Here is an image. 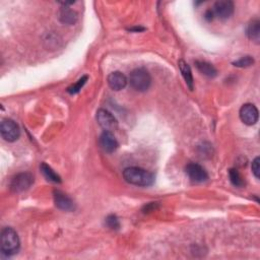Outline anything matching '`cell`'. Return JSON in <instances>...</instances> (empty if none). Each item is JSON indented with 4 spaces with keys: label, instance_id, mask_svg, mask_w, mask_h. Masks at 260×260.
I'll return each instance as SVG.
<instances>
[{
    "label": "cell",
    "instance_id": "6da1fadb",
    "mask_svg": "<svg viewBox=\"0 0 260 260\" xmlns=\"http://www.w3.org/2000/svg\"><path fill=\"white\" fill-rule=\"evenodd\" d=\"M123 178L127 183L141 187L151 186L155 182V176L153 173L139 167L126 168L123 171Z\"/></svg>",
    "mask_w": 260,
    "mask_h": 260
},
{
    "label": "cell",
    "instance_id": "7a4b0ae2",
    "mask_svg": "<svg viewBox=\"0 0 260 260\" xmlns=\"http://www.w3.org/2000/svg\"><path fill=\"white\" fill-rule=\"evenodd\" d=\"M0 249L2 254L6 256H11L17 253L20 242L17 233L13 228H4L0 235Z\"/></svg>",
    "mask_w": 260,
    "mask_h": 260
},
{
    "label": "cell",
    "instance_id": "3957f363",
    "mask_svg": "<svg viewBox=\"0 0 260 260\" xmlns=\"http://www.w3.org/2000/svg\"><path fill=\"white\" fill-rule=\"evenodd\" d=\"M130 86L138 92H145L152 85V76L145 69H137L129 75Z\"/></svg>",
    "mask_w": 260,
    "mask_h": 260
},
{
    "label": "cell",
    "instance_id": "277c9868",
    "mask_svg": "<svg viewBox=\"0 0 260 260\" xmlns=\"http://www.w3.org/2000/svg\"><path fill=\"white\" fill-rule=\"evenodd\" d=\"M0 133L4 140L14 142L20 137V129L17 122L11 119H3L0 124Z\"/></svg>",
    "mask_w": 260,
    "mask_h": 260
},
{
    "label": "cell",
    "instance_id": "5b68a950",
    "mask_svg": "<svg viewBox=\"0 0 260 260\" xmlns=\"http://www.w3.org/2000/svg\"><path fill=\"white\" fill-rule=\"evenodd\" d=\"M33 183L34 176L31 173H19L11 179L9 187L15 193H20V192L30 189Z\"/></svg>",
    "mask_w": 260,
    "mask_h": 260
},
{
    "label": "cell",
    "instance_id": "8992f818",
    "mask_svg": "<svg viewBox=\"0 0 260 260\" xmlns=\"http://www.w3.org/2000/svg\"><path fill=\"white\" fill-rule=\"evenodd\" d=\"M96 119L99 125L103 128L105 131H113L117 129L118 127V121L112 114L106 109H99L96 114Z\"/></svg>",
    "mask_w": 260,
    "mask_h": 260
},
{
    "label": "cell",
    "instance_id": "52a82bcc",
    "mask_svg": "<svg viewBox=\"0 0 260 260\" xmlns=\"http://www.w3.org/2000/svg\"><path fill=\"white\" fill-rule=\"evenodd\" d=\"M234 9L235 5L230 0H220V1L214 3L212 11L214 17L222 20H225L233 16Z\"/></svg>",
    "mask_w": 260,
    "mask_h": 260
},
{
    "label": "cell",
    "instance_id": "ba28073f",
    "mask_svg": "<svg viewBox=\"0 0 260 260\" xmlns=\"http://www.w3.org/2000/svg\"><path fill=\"white\" fill-rule=\"evenodd\" d=\"M185 171L189 179L195 183H202L208 179V172L206 171V169L199 164L196 163L188 164L185 168Z\"/></svg>",
    "mask_w": 260,
    "mask_h": 260
},
{
    "label": "cell",
    "instance_id": "9c48e42d",
    "mask_svg": "<svg viewBox=\"0 0 260 260\" xmlns=\"http://www.w3.org/2000/svg\"><path fill=\"white\" fill-rule=\"evenodd\" d=\"M240 119L246 125H254L258 121V110L253 104H245L240 109Z\"/></svg>",
    "mask_w": 260,
    "mask_h": 260
},
{
    "label": "cell",
    "instance_id": "30bf717a",
    "mask_svg": "<svg viewBox=\"0 0 260 260\" xmlns=\"http://www.w3.org/2000/svg\"><path fill=\"white\" fill-rule=\"evenodd\" d=\"M54 202L55 206L64 211H72L75 209L73 200L60 190L54 191Z\"/></svg>",
    "mask_w": 260,
    "mask_h": 260
},
{
    "label": "cell",
    "instance_id": "8fae6325",
    "mask_svg": "<svg viewBox=\"0 0 260 260\" xmlns=\"http://www.w3.org/2000/svg\"><path fill=\"white\" fill-rule=\"evenodd\" d=\"M101 148L103 149L104 152L106 153H114L119 146V143L117 139H115L114 134H113L111 131H104L101 134L100 139H99Z\"/></svg>",
    "mask_w": 260,
    "mask_h": 260
},
{
    "label": "cell",
    "instance_id": "7c38bea8",
    "mask_svg": "<svg viewBox=\"0 0 260 260\" xmlns=\"http://www.w3.org/2000/svg\"><path fill=\"white\" fill-rule=\"evenodd\" d=\"M107 82L109 87L113 89V90H121L123 88H125V87L127 86V77L126 75L122 73L121 71H114V72H111L108 75L107 78Z\"/></svg>",
    "mask_w": 260,
    "mask_h": 260
},
{
    "label": "cell",
    "instance_id": "4fadbf2b",
    "mask_svg": "<svg viewBox=\"0 0 260 260\" xmlns=\"http://www.w3.org/2000/svg\"><path fill=\"white\" fill-rule=\"evenodd\" d=\"M178 66L181 74H182L184 81L187 85V87L190 88V90H193L194 88V81H193V75H192V71L189 64L184 61L183 59H181L178 61Z\"/></svg>",
    "mask_w": 260,
    "mask_h": 260
},
{
    "label": "cell",
    "instance_id": "5bb4252c",
    "mask_svg": "<svg viewBox=\"0 0 260 260\" xmlns=\"http://www.w3.org/2000/svg\"><path fill=\"white\" fill-rule=\"evenodd\" d=\"M59 19L64 25H74L77 21V14L70 7L63 6L59 13Z\"/></svg>",
    "mask_w": 260,
    "mask_h": 260
},
{
    "label": "cell",
    "instance_id": "9a60e30c",
    "mask_svg": "<svg viewBox=\"0 0 260 260\" xmlns=\"http://www.w3.org/2000/svg\"><path fill=\"white\" fill-rule=\"evenodd\" d=\"M195 66L200 73L206 75L208 77H216L218 75V70L211 63H208L207 61H195Z\"/></svg>",
    "mask_w": 260,
    "mask_h": 260
},
{
    "label": "cell",
    "instance_id": "2e32d148",
    "mask_svg": "<svg viewBox=\"0 0 260 260\" xmlns=\"http://www.w3.org/2000/svg\"><path fill=\"white\" fill-rule=\"evenodd\" d=\"M247 37L256 44L259 43L260 40V21L258 19H253L249 22L247 27Z\"/></svg>",
    "mask_w": 260,
    "mask_h": 260
},
{
    "label": "cell",
    "instance_id": "e0dca14e",
    "mask_svg": "<svg viewBox=\"0 0 260 260\" xmlns=\"http://www.w3.org/2000/svg\"><path fill=\"white\" fill-rule=\"evenodd\" d=\"M40 169H41V172L44 175V177L46 178L48 181H50V182L56 183V184L61 183L60 176L56 173L49 165H47L46 163H42L40 166Z\"/></svg>",
    "mask_w": 260,
    "mask_h": 260
},
{
    "label": "cell",
    "instance_id": "ac0fdd59",
    "mask_svg": "<svg viewBox=\"0 0 260 260\" xmlns=\"http://www.w3.org/2000/svg\"><path fill=\"white\" fill-rule=\"evenodd\" d=\"M229 177H230L231 182L234 186L240 188V187H243L245 185V182H244L241 174L238 172V170H236V169H230Z\"/></svg>",
    "mask_w": 260,
    "mask_h": 260
},
{
    "label": "cell",
    "instance_id": "d6986e66",
    "mask_svg": "<svg viewBox=\"0 0 260 260\" xmlns=\"http://www.w3.org/2000/svg\"><path fill=\"white\" fill-rule=\"evenodd\" d=\"M87 75H85L83 76L82 78H80L74 85H72L71 87H69V88H67V92H69L70 95H75L77 93L81 92V89L84 87V86L87 84Z\"/></svg>",
    "mask_w": 260,
    "mask_h": 260
},
{
    "label": "cell",
    "instance_id": "ffe728a7",
    "mask_svg": "<svg viewBox=\"0 0 260 260\" xmlns=\"http://www.w3.org/2000/svg\"><path fill=\"white\" fill-rule=\"evenodd\" d=\"M105 224L111 230H118L120 228L119 219L115 216V214H110V216H108L105 220Z\"/></svg>",
    "mask_w": 260,
    "mask_h": 260
},
{
    "label": "cell",
    "instance_id": "44dd1931",
    "mask_svg": "<svg viewBox=\"0 0 260 260\" xmlns=\"http://www.w3.org/2000/svg\"><path fill=\"white\" fill-rule=\"evenodd\" d=\"M253 64H254V59H253V57H251V56H244V57L240 58L239 60L233 62L234 66L242 67V69L243 67H249Z\"/></svg>",
    "mask_w": 260,
    "mask_h": 260
},
{
    "label": "cell",
    "instance_id": "7402d4cb",
    "mask_svg": "<svg viewBox=\"0 0 260 260\" xmlns=\"http://www.w3.org/2000/svg\"><path fill=\"white\" fill-rule=\"evenodd\" d=\"M251 169H252V172H253L254 176L256 177V179H259V177H260V159L258 156L255 157V160L252 162Z\"/></svg>",
    "mask_w": 260,
    "mask_h": 260
},
{
    "label": "cell",
    "instance_id": "603a6c76",
    "mask_svg": "<svg viewBox=\"0 0 260 260\" xmlns=\"http://www.w3.org/2000/svg\"><path fill=\"white\" fill-rule=\"evenodd\" d=\"M205 18H206V20H208V21H211V20H213V18H214V14H213L212 9H208V10L206 11V14H205Z\"/></svg>",
    "mask_w": 260,
    "mask_h": 260
},
{
    "label": "cell",
    "instance_id": "cb8c5ba5",
    "mask_svg": "<svg viewBox=\"0 0 260 260\" xmlns=\"http://www.w3.org/2000/svg\"><path fill=\"white\" fill-rule=\"evenodd\" d=\"M129 31H134V32H139V31H144V28H141V27H137V28H132V29H129Z\"/></svg>",
    "mask_w": 260,
    "mask_h": 260
}]
</instances>
